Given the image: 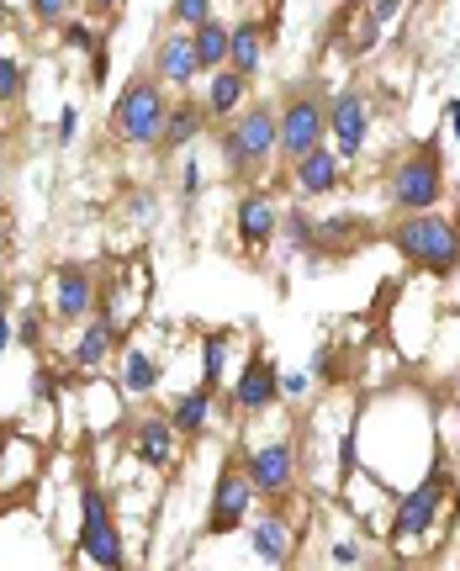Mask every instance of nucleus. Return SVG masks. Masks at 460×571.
<instances>
[{
	"label": "nucleus",
	"mask_w": 460,
	"mask_h": 571,
	"mask_svg": "<svg viewBox=\"0 0 460 571\" xmlns=\"http://www.w3.org/2000/svg\"><path fill=\"white\" fill-rule=\"evenodd\" d=\"M185 202H196V191H202V170H196V164H185Z\"/></svg>",
	"instance_id": "obj_34"
},
{
	"label": "nucleus",
	"mask_w": 460,
	"mask_h": 571,
	"mask_svg": "<svg viewBox=\"0 0 460 571\" xmlns=\"http://www.w3.org/2000/svg\"><path fill=\"white\" fill-rule=\"evenodd\" d=\"M164 95L153 80H133L123 95H117V106H112V127H117V138L123 144H138V149H149L159 144V133H164Z\"/></svg>",
	"instance_id": "obj_2"
},
{
	"label": "nucleus",
	"mask_w": 460,
	"mask_h": 571,
	"mask_svg": "<svg viewBox=\"0 0 460 571\" xmlns=\"http://www.w3.org/2000/svg\"><path fill=\"white\" fill-rule=\"evenodd\" d=\"M334 181H338V153L334 149L318 144L312 153L297 159V191H302V196H323V191H334Z\"/></svg>",
	"instance_id": "obj_15"
},
{
	"label": "nucleus",
	"mask_w": 460,
	"mask_h": 571,
	"mask_svg": "<svg viewBox=\"0 0 460 571\" xmlns=\"http://www.w3.org/2000/svg\"><path fill=\"white\" fill-rule=\"evenodd\" d=\"M450 122H456V138H460V106H450Z\"/></svg>",
	"instance_id": "obj_40"
},
{
	"label": "nucleus",
	"mask_w": 460,
	"mask_h": 571,
	"mask_svg": "<svg viewBox=\"0 0 460 571\" xmlns=\"http://www.w3.org/2000/svg\"><path fill=\"white\" fill-rule=\"evenodd\" d=\"M207 413H212V387H196L175 402L170 423H175V434H202L207 429Z\"/></svg>",
	"instance_id": "obj_20"
},
{
	"label": "nucleus",
	"mask_w": 460,
	"mask_h": 571,
	"mask_svg": "<svg viewBox=\"0 0 460 571\" xmlns=\"http://www.w3.org/2000/svg\"><path fill=\"white\" fill-rule=\"evenodd\" d=\"M280 233L291 239V249H312V239H318V222H312L307 212H286V217H280Z\"/></svg>",
	"instance_id": "obj_26"
},
{
	"label": "nucleus",
	"mask_w": 460,
	"mask_h": 571,
	"mask_svg": "<svg viewBox=\"0 0 460 571\" xmlns=\"http://www.w3.org/2000/svg\"><path fill=\"white\" fill-rule=\"evenodd\" d=\"M196 37H191V48H196V64L202 69H222L228 64V27H217L212 16L202 22V27H191Z\"/></svg>",
	"instance_id": "obj_21"
},
{
	"label": "nucleus",
	"mask_w": 460,
	"mask_h": 571,
	"mask_svg": "<svg viewBox=\"0 0 460 571\" xmlns=\"http://www.w3.org/2000/svg\"><path fill=\"white\" fill-rule=\"evenodd\" d=\"M360 239V217H329V222H318V239H312V254H323V249H349V243Z\"/></svg>",
	"instance_id": "obj_24"
},
{
	"label": "nucleus",
	"mask_w": 460,
	"mask_h": 571,
	"mask_svg": "<svg viewBox=\"0 0 460 571\" xmlns=\"http://www.w3.org/2000/svg\"><path fill=\"white\" fill-rule=\"evenodd\" d=\"M439 196H445V164H439V149L407 153L398 170H392V202H398L402 212H429Z\"/></svg>",
	"instance_id": "obj_4"
},
{
	"label": "nucleus",
	"mask_w": 460,
	"mask_h": 571,
	"mask_svg": "<svg viewBox=\"0 0 460 571\" xmlns=\"http://www.w3.org/2000/svg\"><path fill=\"white\" fill-rule=\"evenodd\" d=\"M32 11H37L43 22H64V11H69V0H32Z\"/></svg>",
	"instance_id": "obj_31"
},
{
	"label": "nucleus",
	"mask_w": 460,
	"mask_h": 571,
	"mask_svg": "<svg viewBox=\"0 0 460 571\" xmlns=\"http://www.w3.org/2000/svg\"><path fill=\"white\" fill-rule=\"evenodd\" d=\"M334 561H338V567H355V561H360V550H355V545H334Z\"/></svg>",
	"instance_id": "obj_35"
},
{
	"label": "nucleus",
	"mask_w": 460,
	"mask_h": 571,
	"mask_svg": "<svg viewBox=\"0 0 460 571\" xmlns=\"http://www.w3.org/2000/svg\"><path fill=\"white\" fill-rule=\"evenodd\" d=\"M32 391H37V397H54V376H48V370H37V381H32Z\"/></svg>",
	"instance_id": "obj_38"
},
{
	"label": "nucleus",
	"mask_w": 460,
	"mask_h": 571,
	"mask_svg": "<svg viewBox=\"0 0 460 571\" xmlns=\"http://www.w3.org/2000/svg\"><path fill=\"white\" fill-rule=\"evenodd\" d=\"M80 513H85V524H80V556L95 561V567L117 571L123 567V535H117L112 509H106V492H101L95 481L80 487Z\"/></svg>",
	"instance_id": "obj_3"
},
{
	"label": "nucleus",
	"mask_w": 460,
	"mask_h": 571,
	"mask_svg": "<svg viewBox=\"0 0 460 571\" xmlns=\"http://www.w3.org/2000/svg\"><path fill=\"white\" fill-rule=\"evenodd\" d=\"M222 350H228L222 339H207V344H202V370H207V387L212 391H217V381H222Z\"/></svg>",
	"instance_id": "obj_28"
},
{
	"label": "nucleus",
	"mask_w": 460,
	"mask_h": 571,
	"mask_svg": "<svg viewBox=\"0 0 460 571\" xmlns=\"http://www.w3.org/2000/svg\"><path fill=\"white\" fill-rule=\"evenodd\" d=\"M249 91V75H239V69H212V91H207V117H228V112H239V101H244Z\"/></svg>",
	"instance_id": "obj_18"
},
{
	"label": "nucleus",
	"mask_w": 460,
	"mask_h": 571,
	"mask_svg": "<svg viewBox=\"0 0 460 571\" xmlns=\"http://www.w3.org/2000/svg\"><path fill=\"white\" fill-rule=\"evenodd\" d=\"M11 339H16V329H11V318H5V307H0V355L11 350Z\"/></svg>",
	"instance_id": "obj_36"
},
{
	"label": "nucleus",
	"mask_w": 460,
	"mask_h": 571,
	"mask_svg": "<svg viewBox=\"0 0 460 571\" xmlns=\"http://www.w3.org/2000/svg\"><path fill=\"white\" fill-rule=\"evenodd\" d=\"M249 503H254V481H249L244 466H222L212 492V518H207V535H233L249 518Z\"/></svg>",
	"instance_id": "obj_7"
},
{
	"label": "nucleus",
	"mask_w": 460,
	"mask_h": 571,
	"mask_svg": "<svg viewBox=\"0 0 460 571\" xmlns=\"http://www.w3.org/2000/svg\"><path fill=\"white\" fill-rule=\"evenodd\" d=\"M398 249L407 265H418V271L429 275H456L460 271V233L450 217H439V212H407V222H398Z\"/></svg>",
	"instance_id": "obj_1"
},
{
	"label": "nucleus",
	"mask_w": 460,
	"mask_h": 571,
	"mask_svg": "<svg viewBox=\"0 0 460 571\" xmlns=\"http://www.w3.org/2000/svg\"><path fill=\"white\" fill-rule=\"evenodd\" d=\"M91 301H95V286H91V275L80 271V265H64L59 271V318H85L91 312Z\"/></svg>",
	"instance_id": "obj_17"
},
{
	"label": "nucleus",
	"mask_w": 460,
	"mask_h": 571,
	"mask_svg": "<svg viewBox=\"0 0 460 571\" xmlns=\"http://www.w3.org/2000/svg\"><path fill=\"white\" fill-rule=\"evenodd\" d=\"M312 370H318L323 381H334V376H338V365H334V350H329V344L318 350V361H312Z\"/></svg>",
	"instance_id": "obj_32"
},
{
	"label": "nucleus",
	"mask_w": 460,
	"mask_h": 571,
	"mask_svg": "<svg viewBox=\"0 0 460 571\" xmlns=\"http://www.w3.org/2000/svg\"><path fill=\"white\" fill-rule=\"evenodd\" d=\"M323 133H329V112H323V101L318 95H291L286 101V117L276 122V149H286V159L297 164L302 153H312L323 144Z\"/></svg>",
	"instance_id": "obj_6"
},
{
	"label": "nucleus",
	"mask_w": 460,
	"mask_h": 571,
	"mask_svg": "<svg viewBox=\"0 0 460 571\" xmlns=\"http://www.w3.org/2000/svg\"><path fill=\"white\" fill-rule=\"evenodd\" d=\"M228 64H233L239 75H254V69H260V27H254V22L228 32Z\"/></svg>",
	"instance_id": "obj_22"
},
{
	"label": "nucleus",
	"mask_w": 460,
	"mask_h": 571,
	"mask_svg": "<svg viewBox=\"0 0 460 571\" xmlns=\"http://www.w3.org/2000/svg\"><path fill=\"white\" fill-rule=\"evenodd\" d=\"M159 75H164L170 85H191V80L202 75L191 37H164V43H159Z\"/></svg>",
	"instance_id": "obj_16"
},
{
	"label": "nucleus",
	"mask_w": 460,
	"mask_h": 571,
	"mask_svg": "<svg viewBox=\"0 0 460 571\" xmlns=\"http://www.w3.org/2000/svg\"><path fill=\"white\" fill-rule=\"evenodd\" d=\"M249 481H254V492H286L291 487V471H297V460H291V445H265V450L249 455Z\"/></svg>",
	"instance_id": "obj_10"
},
{
	"label": "nucleus",
	"mask_w": 460,
	"mask_h": 571,
	"mask_svg": "<svg viewBox=\"0 0 460 571\" xmlns=\"http://www.w3.org/2000/svg\"><path fill=\"white\" fill-rule=\"evenodd\" d=\"M202 122H207V106H196V101H181L175 112H164V133H159V144H170V149H185V144L202 133Z\"/></svg>",
	"instance_id": "obj_19"
},
{
	"label": "nucleus",
	"mask_w": 460,
	"mask_h": 571,
	"mask_svg": "<svg viewBox=\"0 0 460 571\" xmlns=\"http://www.w3.org/2000/svg\"><path fill=\"white\" fill-rule=\"evenodd\" d=\"M249 545H254V556H260L265 567H286V550H291V529H286V518H280V513H265V518H254V529H249Z\"/></svg>",
	"instance_id": "obj_14"
},
{
	"label": "nucleus",
	"mask_w": 460,
	"mask_h": 571,
	"mask_svg": "<svg viewBox=\"0 0 460 571\" xmlns=\"http://www.w3.org/2000/svg\"><path fill=\"white\" fill-rule=\"evenodd\" d=\"M16 339H22V344H37V318H22V329H16Z\"/></svg>",
	"instance_id": "obj_37"
},
{
	"label": "nucleus",
	"mask_w": 460,
	"mask_h": 571,
	"mask_svg": "<svg viewBox=\"0 0 460 571\" xmlns=\"http://www.w3.org/2000/svg\"><path fill=\"white\" fill-rule=\"evenodd\" d=\"M302 391H307V376H302V370H297V376H280V397H291V402H297Z\"/></svg>",
	"instance_id": "obj_33"
},
{
	"label": "nucleus",
	"mask_w": 460,
	"mask_h": 571,
	"mask_svg": "<svg viewBox=\"0 0 460 571\" xmlns=\"http://www.w3.org/2000/svg\"><path fill=\"white\" fill-rule=\"evenodd\" d=\"M276 397H280L276 365L265 361V355H254V361H249V370L239 376V391H233V402H239L244 413H265V408H271Z\"/></svg>",
	"instance_id": "obj_11"
},
{
	"label": "nucleus",
	"mask_w": 460,
	"mask_h": 571,
	"mask_svg": "<svg viewBox=\"0 0 460 571\" xmlns=\"http://www.w3.org/2000/svg\"><path fill=\"white\" fill-rule=\"evenodd\" d=\"M133 455L143 466H170L175 460V423L170 419H143L133 434Z\"/></svg>",
	"instance_id": "obj_12"
},
{
	"label": "nucleus",
	"mask_w": 460,
	"mask_h": 571,
	"mask_svg": "<svg viewBox=\"0 0 460 571\" xmlns=\"http://www.w3.org/2000/svg\"><path fill=\"white\" fill-rule=\"evenodd\" d=\"M64 43H69V48H91L95 32L85 27V22H64Z\"/></svg>",
	"instance_id": "obj_30"
},
{
	"label": "nucleus",
	"mask_w": 460,
	"mask_h": 571,
	"mask_svg": "<svg viewBox=\"0 0 460 571\" xmlns=\"http://www.w3.org/2000/svg\"><path fill=\"white\" fill-rule=\"evenodd\" d=\"M276 228H280V217L271 207V196H244L239 202V239H244V249H265Z\"/></svg>",
	"instance_id": "obj_13"
},
{
	"label": "nucleus",
	"mask_w": 460,
	"mask_h": 571,
	"mask_svg": "<svg viewBox=\"0 0 460 571\" xmlns=\"http://www.w3.org/2000/svg\"><path fill=\"white\" fill-rule=\"evenodd\" d=\"M16 95H22V69L0 54V106H5V101H16Z\"/></svg>",
	"instance_id": "obj_29"
},
{
	"label": "nucleus",
	"mask_w": 460,
	"mask_h": 571,
	"mask_svg": "<svg viewBox=\"0 0 460 571\" xmlns=\"http://www.w3.org/2000/svg\"><path fill=\"white\" fill-rule=\"evenodd\" d=\"M159 381V365L143 355V350H127V365H123V391H153Z\"/></svg>",
	"instance_id": "obj_25"
},
{
	"label": "nucleus",
	"mask_w": 460,
	"mask_h": 571,
	"mask_svg": "<svg viewBox=\"0 0 460 571\" xmlns=\"http://www.w3.org/2000/svg\"><path fill=\"white\" fill-rule=\"evenodd\" d=\"M95 11H112V5H117V0H91Z\"/></svg>",
	"instance_id": "obj_39"
},
{
	"label": "nucleus",
	"mask_w": 460,
	"mask_h": 571,
	"mask_svg": "<svg viewBox=\"0 0 460 571\" xmlns=\"http://www.w3.org/2000/svg\"><path fill=\"white\" fill-rule=\"evenodd\" d=\"M106 350H112V323L101 318V323H91V329L80 333V344H74L69 355H74V365H80V370H95V365L106 361Z\"/></svg>",
	"instance_id": "obj_23"
},
{
	"label": "nucleus",
	"mask_w": 460,
	"mask_h": 571,
	"mask_svg": "<svg viewBox=\"0 0 460 571\" xmlns=\"http://www.w3.org/2000/svg\"><path fill=\"white\" fill-rule=\"evenodd\" d=\"M366 95L360 91H338L334 106H329V133L338 138V159H355L360 144H366Z\"/></svg>",
	"instance_id": "obj_9"
},
{
	"label": "nucleus",
	"mask_w": 460,
	"mask_h": 571,
	"mask_svg": "<svg viewBox=\"0 0 460 571\" xmlns=\"http://www.w3.org/2000/svg\"><path fill=\"white\" fill-rule=\"evenodd\" d=\"M170 16L185 22V27H202V22L212 16V0H175V5H170Z\"/></svg>",
	"instance_id": "obj_27"
},
{
	"label": "nucleus",
	"mask_w": 460,
	"mask_h": 571,
	"mask_svg": "<svg viewBox=\"0 0 460 571\" xmlns=\"http://www.w3.org/2000/svg\"><path fill=\"white\" fill-rule=\"evenodd\" d=\"M445 471L434 466L429 471V481L413 492V498H402V509H398V524H392V540H413V535H424L434 524V513H439V498H445Z\"/></svg>",
	"instance_id": "obj_8"
},
{
	"label": "nucleus",
	"mask_w": 460,
	"mask_h": 571,
	"mask_svg": "<svg viewBox=\"0 0 460 571\" xmlns=\"http://www.w3.org/2000/svg\"><path fill=\"white\" fill-rule=\"evenodd\" d=\"M271 149H276V112H271V106H254V112L233 122V133L222 138V159H228L233 175L260 170Z\"/></svg>",
	"instance_id": "obj_5"
}]
</instances>
